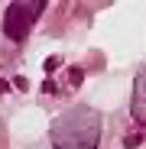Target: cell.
I'll use <instances>...</instances> for the list:
<instances>
[{
	"mask_svg": "<svg viewBox=\"0 0 146 149\" xmlns=\"http://www.w3.org/2000/svg\"><path fill=\"white\" fill-rule=\"evenodd\" d=\"M97 139H101V117L91 107H75L52 123L55 149H97Z\"/></svg>",
	"mask_w": 146,
	"mask_h": 149,
	"instance_id": "1",
	"label": "cell"
},
{
	"mask_svg": "<svg viewBox=\"0 0 146 149\" xmlns=\"http://www.w3.org/2000/svg\"><path fill=\"white\" fill-rule=\"evenodd\" d=\"M136 123H143L146 127V68H140L136 81H133V104H130Z\"/></svg>",
	"mask_w": 146,
	"mask_h": 149,
	"instance_id": "3",
	"label": "cell"
},
{
	"mask_svg": "<svg viewBox=\"0 0 146 149\" xmlns=\"http://www.w3.org/2000/svg\"><path fill=\"white\" fill-rule=\"evenodd\" d=\"M42 10H45V0H13L3 16V33L10 39H26V33L42 16Z\"/></svg>",
	"mask_w": 146,
	"mask_h": 149,
	"instance_id": "2",
	"label": "cell"
}]
</instances>
